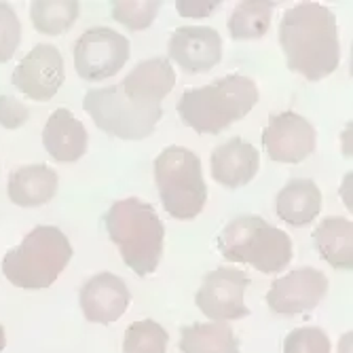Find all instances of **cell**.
I'll return each mask as SVG.
<instances>
[{"label":"cell","mask_w":353,"mask_h":353,"mask_svg":"<svg viewBox=\"0 0 353 353\" xmlns=\"http://www.w3.org/2000/svg\"><path fill=\"white\" fill-rule=\"evenodd\" d=\"M154 182L159 197L172 218H197L208 199V184L203 180L201 159L184 148L168 146L154 159Z\"/></svg>","instance_id":"5"},{"label":"cell","mask_w":353,"mask_h":353,"mask_svg":"<svg viewBox=\"0 0 353 353\" xmlns=\"http://www.w3.org/2000/svg\"><path fill=\"white\" fill-rule=\"evenodd\" d=\"M259 102V87L243 74H229L182 93L178 114L197 134H220L248 117Z\"/></svg>","instance_id":"2"},{"label":"cell","mask_w":353,"mask_h":353,"mask_svg":"<svg viewBox=\"0 0 353 353\" xmlns=\"http://www.w3.org/2000/svg\"><path fill=\"white\" fill-rule=\"evenodd\" d=\"M328 292V277L313 267H301L277 277L267 294V305L277 315L311 313Z\"/></svg>","instance_id":"10"},{"label":"cell","mask_w":353,"mask_h":353,"mask_svg":"<svg viewBox=\"0 0 353 353\" xmlns=\"http://www.w3.org/2000/svg\"><path fill=\"white\" fill-rule=\"evenodd\" d=\"M319 256L334 269H353V224L343 216H328L313 231Z\"/></svg>","instance_id":"20"},{"label":"cell","mask_w":353,"mask_h":353,"mask_svg":"<svg viewBox=\"0 0 353 353\" xmlns=\"http://www.w3.org/2000/svg\"><path fill=\"white\" fill-rule=\"evenodd\" d=\"M30 119L28 106L17 100L15 95L0 93V127L5 130H19L21 125H26Z\"/></svg>","instance_id":"29"},{"label":"cell","mask_w":353,"mask_h":353,"mask_svg":"<svg viewBox=\"0 0 353 353\" xmlns=\"http://www.w3.org/2000/svg\"><path fill=\"white\" fill-rule=\"evenodd\" d=\"M182 353H239V341L227 322L190 324L180 332Z\"/></svg>","instance_id":"21"},{"label":"cell","mask_w":353,"mask_h":353,"mask_svg":"<svg viewBox=\"0 0 353 353\" xmlns=\"http://www.w3.org/2000/svg\"><path fill=\"white\" fill-rule=\"evenodd\" d=\"M161 11L159 0H119L112 3V19L127 30H146Z\"/></svg>","instance_id":"25"},{"label":"cell","mask_w":353,"mask_h":353,"mask_svg":"<svg viewBox=\"0 0 353 353\" xmlns=\"http://www.w3.org/2000/svg\"><path fill=\"white\" fill-rule=\"evenodd\" d=\"M43 144L53 161L74 163L87 152L89 134L68 108H57L45 123Z\"/></svg>","instance_id":"17"},{"label":"cell","mask_w":353,"mask_h":353,"mask_svg":"<svg viewBox=\"0 0 353 353\" xmlns=\"http://www.w3.org/2000/svg\"><path fill=\"white\" fill-rule=\"evenodd\" d=\"M283 353H332V343L322 328L303 326L283 339Z\"/></svg>","instance_id":"27"},{"label":"cell","mask_w":353,"mask_h":353,"mask_svg":"<svg viewBox=\"0 0 353 353\" xmlns=\"http://www.w3.org/2000/svg\"><path fill=\"white\" fill-rule=\"evenodd\" d=\"M13 87L34 102H47L66 81L63 57L53 45H37L13 70Z\"/></svg>","instance_id":"11"},{"label":"cell","mask_w":353,"mask_h":353,"mask_svg":"<svg viewBox=\"0 0 353 353\" xmlns=\"http://www.w3.org/2000/svg\"><path fill=\"white\" fill-rule=\"evenodd\" d=\"M168 59L190 74L208 72L222 59V39L210 26H182L170 39Z\"/></svg>","instance_id":"12"},{"label":"cell","mask_w":353,"mask_h":353,"mask_svg":"<svg viewBox=\"0 0 353 353\" xmlns=\"http://www.w3.org/2000/svg\"><path fill=\"white\" fill-rule=\"evenodd\" d=\"M132 292L114 273H98L89 277L79 294L83 315L93 324H112L130 307Z\"/></svg>","instance_id":"13"},{"label":"cell","mask_w":353,"mask_h":353,"mask_svg":"<svg viewBox=\"0 0 353 353\" xmlns=\"http://www.w3.org/2000/svg\"><path fill=\"white\" fill-rule=\"evenodd\" d=\"M104 224L134 273L144 277L157 271L163 256L165 227L152 205L138 197L114 201L104 214Z\"/></svg>","instance_id":"3"},{"label":"cell","mask_w":353,"mask_h":353,"mask_svg":"<svg viewBox=\"0 0 353 353\" xmlns=\"http://www.w3.org/2000/svg\"><path fill=\"white\" fill-rule=\"evenodd\" d=\"M132 45L121 32L100 26L83 32L74 45V70L81 79L98 83L114 77L130 59Z\"/></svg>","instance_id":"7"},{"label":"cell","mask_w":353,"mask_h":353,"mask_svg":"<svg viewBox=\"0 0 353 353\" xmlns=\"http://www.w3.org/2000/svg\"><path fill=\"white\" fill-rule=\"evenodd\" d=\"M220 7V0H178L176 11L188 19H201L212 15Z\"/></svg>","instance_id":"30"},{"label":"cell","mask_w":353,"mask_h":353,"mask_svg":"<svg viewBox=\"0 0 353 353\" xmlns=\"http://www.w3.org/2000/svg\"><path fill=\"white\" fill-rule=\"evenodd\" d=\"M273 3L243 0L229 17V32L233 41H259L271 28Z\"/></svg>","instance_id":"23"},{"label":"cell","mask_w":353,"mask_h":353,"mask_svg":"<svg viewBox=\"0 0 353 353\" xmlns=\"http://www.w3.org/2000/svg\"><path fill=\"white\" fill-rule=\"evenodd\" d=\"M263 220L265 218L261 216H239L231 220L218 235V250L224 259H229L231 263H239L241 250L245 248L252 231L259 227Z\"/></svg>","instance_id":"26"},{"label":"cell","mask_w":353,"mask_h":353,"mask_svg":"<svg viewBox=\"0 0 353 353\" xmlns=\"http://www.w3.org/2000/svg\"><path fill=\"white\" fill-rule=\"evenodd\" d=\"M261 168V154L250 142L231 138L214 148L212 152V176L224 188H241L254 180Z\"/></svg>","instance_id":"16"},{"label":"cell","mask_w":353,"mask_h":353,"mask_svg":"<svg viewBox=\"0 0 353 353\" xmlns=\"http://www.w3.org/2000/svg\"><path fill=\"white\" fill-rule=\"evenodd\" d=\"M72 259V245L57 227L41 224L3 259L5 277L21 290L49 288Z\"/></svg>","instance_id":"4"},{"label":"cell","mask_w":353,"mask_h":353,"mask_svg":"<svg viewBox=\"0 0 353 353\" xmlns=\"http://www.w3.org/2000/svg\"><path fill=\"white\" fill-rule=\"evenodd\" d=\"M343 152L347 159H351V123L345 127V134H343Z\"/></svg>","instance_id":"33"},{"label":"cell","mask_w":353,"mask_h":353,"mask_svg":"<svg viewBox=\"0 0 353 353\" xmlns=\"http://www.w3.org/2000/svg\"><path fill=\"white\" fill-rule=\"evenodd\" d=\"M279 45L288 68L307 81H322L339 68L336 17L324 5L303 3L288 9L279 23Z\"/></svg>","instance_id":"1"},{"label":"cell","mask_w":353,"mask_h":353,"mask_svg":"<svg viewBox=\"0 0 353 353\" xmlns=\"http://www.w3.org/2000/svg\"><path fill=\"white\" fill-rule=\"evenodd\" d=\"M339 353H353V332H345L339 341Z\"/></svg>","instance_id":"32"},{"label":"cell","mask_w":353,"mask_h":353,"mask_svg":"<svg viewBox=\"0 0 353 353\" xmlns=\"http://www.w3.org/2000/svg\"><path fill=\"white\" fill-rule=\"evenodd\" d=\"M81 15L77 0H37L30 7V19L41 34L59 37L68 32Z\"/></svg>","instance_id":"22"},{"label":"cell","mask_w":353,"mask_h":353,"mask_svg":"<svg viewBox=\"0 0 353 353\" xmlns=\"http://www.w3.org/2000/svg\"><path fill=\"white\" fill-rule=\"evenodd\" d=\"M5 345H7V334H5V328L0 326V353H3Z\"/></svg>","instance_id":"34"},{"label":"cell","mask_w":353,"mask_h":353,"mask_svg":"<svg viewBox=\"0 0 353 353\" xmlns=\"http://www.w3.org/2000/svg\"><path fill=\"white\" fill-rule=\"evenodd\" d=\"M277 216L292 227H307L322 212V190L309 178H292L275 199Z\"/></svg>","instance_id":"19"},{"label":"cell","mask_w":353,"mask_h":353,"mask_svg":"<svg viewBox=\"0 0 353 353\" xmlns=\"http://www.w3.org/2000/svg\"><path fill=\"white\" fill-rule=\"evenodd\" d=\"M263 146L275 163H303L317 146L315 127L292 110L271 114L263 132Z\"/></svg>","instance_id":"9"},{"label":"cell","mask_w":353,"mask_h":353,"mask_svg":"<svg viewBox=\"0 0 353 353\" xmlns=\"http://www.w3.org/2000/svg\"><path fill=\"white\" fill-rule=\"evenodd\" d=\"M250 279L243 271L233 267H218L210 271L201 288L195 294L197 309L210 319V322H233L250 315L245 307V290Z\"/></svg>","instance_id":"8"},{"label":"cell","mask_w":353,"mask_h":353,"mask_svg":"<svg viewBox=\"0 0 353 353\" xmlns=\"http://www.w3.org/2000/svg\"><path fill=\"white\" fill-rule=\"evenodd\" d=\"M59 178L49 165L34 163L15 170L9 178V199L19 208H39L51 201L57 192Z\"/></svg>","instance_id":"18"},{"label":"cell","mask_w":353,"mask_h":353,"mask_svg":"<svg viewBox=\"0 0 353 353\" xmlns=\"http://www.w3.org/2000/svg\"><path fill=\"white\" fill-rule=\"evenodd\" d=\"M170 343L168 330L154 319H140L125 330L123 353H165Z\"/></svg>","instance_id":"24"},{"label":"cell","mask_w":353,"mask_h":353,"mask_svg":"<svg viewBox=\"0 0 353 353\" xmlns=\"http://www.w3.org/2000/svg\"><path fill=\"white\" fill-rule=\"evenodd\" d=\"M351 182H353V172H347L345 178H343V184H341V197L345 201V205L351 210L353 208V201H351Z\"/></svg>","instance_id":"31"},{"label":"cell","mask_w":353,"mask_h":353,"mask_svg":"<svg viewBox=\"0 0 353 353\" xmlns=\"http://www.w3.org/2000/svg\"><path fill=\"white\" fill-rule=\"evenodd\" d=\"M176 85V72L168 57H150L138 66L121 83L125 95L138 106H161L165 95Z\"/></svg>","instance_id":"14"},{"label":"cell","mask_w":353,"mask_h":353,"mask_svg":"<svg viewBox=\"0 0 353 353\" xmlns=\"http://www.w3.org/2000/svg\"><path fill=\"white\" fill-rule=\"evenodd\" d=\"M21 43V21L15 9L0 3V63L9 61Z\"/></svg>","instance_id":"28"},{"label":"cell","mask_w":353,"mask_h":353,"mask_svg":"<svg viewBox=\"0 0 353 353\" xmlns=\"http://www.w3.org/2000/svg\"><path fill=\"white\" fill-rule=\"evenodd\" d=\"M83 108L102 132L132 142L148 138L163 114L161 106L146 108L134 104L121 85L89 89L83 98Z\"/></svg>","instance_id":"6"},{"label":"cell","mask_w":353,"mask_h":353,"mask_svg":"<svg viewBox=\"0 0 353 353\" xmlns=\"http://www.w3.org/2000/svg\"><path fill=\"white\" fill-rule=\"evenodd\" d=\"M292 261V239L285 231L273 227L267 220H263L256 227L241 250L239 263L252 265L256 271L273 275L281 273Z\"/></svg>","instance_id":"15"}]
</instances>
